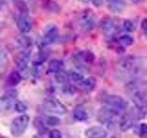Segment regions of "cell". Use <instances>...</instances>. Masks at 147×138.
I'll return each mask as SVG.
<instances>
[{
    "label": "cell",
    "mask_w": 147,
    "mask_h": 138,
    "mask_svg": "<svg viewBox=\"0 0 147 138\" xmlns=\"http://www.w3.org/2000/svg\"><path fill=\"white\" fill-rule=\"evenodd\" d=\"M144 116V115L141 112H139L137 109L135 112H127L125 113H122V115L119 120V127L121 131L126 132L134 126L138 119Z\"/></svg>",
    "instance_id": "6da1fadb"
},
{
    "label": "cell",
    "mask_w": 147,
    "mask_h": 138,
    "mask_svg": "<svg viewBox=\"0 0 147 138\" xmlns=\"http://www.w3.org/2000/svg\"><path fill=\"white\" fill-rule=\"evenodd\" d=\"M30 123V117L26 114H21L13 120L10 125V133L13 136H21L27 130Z\"/></svg>",
    "instance_id": "7a4b0ae2"
},
{
    "label": "cell",
    "mask_w": 147,
    "mask_h": 138,
    "mask_svg": "<svg viewBox=\"0 0 147 138\" xmlns=\"http://www.w3.org/2000/svg\"><path fill=\"white\" fill-rule=\"evenodd\" d=\"M122 115V112L115 110L111 107L105 105L102 108H100L96 114V119L101 123H108L112 121H117L118 118H121Z\"/></svg>",
    "instance_id": "3957f363"
},
{
    "label": "cell",
    "mask_w": 147,
    "mask_h": 138,
    "mask_svg": "<svg viewBox=\"0 0 147 138\" xmlns=\"http://www.w3.org/2000/svg\"><path fill=\"white\" fill-rule=\"evenodd\" d=\"M42 105L44 109L51 113L63 115L67 112V109L65 106H64L60 100L54 98H49V99H44Z\"/></svg>",
    "instance_id": "277c9868"
},
{
    "label": "cell",
    "mask_w": 147,
    "mask_h": 138,
    "mask_svg": "<svg viewBox=\"0 0 147 138\" xmlns=\"http://www.w3.org/2000/svg\"><path fill=\"white\" fill-rule=\"evenodd\" d=\"M105 105L111 107L119 112H124L128 108V102L122 97L118 95H109L104 99Z\"/></svg>",
    "instance_id": "5b68a950"
},
{
    "label": "cell",
    "mask_w": 147,
    "mask_h": 138,
    "mask_svg": "<svg viewBox=\"0 0 147 138\" xmlns=\"http://www.w3.org/2000/svg\"><path fill=\"white\" fill-rule=\"evenodd\" d=\"M78 23L79 26L83 30L89 31L94 29L96 25V20H95V15L91 10H86L84 11L78 20Z\"/></svg>",
    "instance_id": "8992f818"
},
{
    "label": "cell",
    "mask_w": 147,
    "mask_h": 138,
    "mask_svg": "<svg viewBox=\"0 0 147 138\" xmlns=\"http://www.w3.org/2000/svg\"><path fill=\"white\" fill-rule=\"evenodd\" d=\"M58 28L55 25H49L46 27V29L43 32V35L41 37V44L47 46L53 43L58 38Z\"/></svg>",
    "instance_id": "52a82bcc"
},
{
    "label": "cell",
    "mask_w": 147,
    "mask_h": 138,
    "mask_svg": "<svg viewBox=\"0 0 147 138\" xmlns=\"http://www.w3.org/2000/svg\"><path fill=\"white\" fill-rule=\"evenodd\" d=\"M100 28L102 30L103 33L109 37L113 36L118 31V24L115 22L113 18H104L100 23Z\"/></svg>",
    "instance_id": "ba28073f"
},
{
    "label": "cell",
    "mask_w": 147,
    "mask_h": 138,
    "mask_svg": "<svg viewBox=\"0 0 147 138\" xmlns=\"http://www.w3.org/2000/svg\"><path fill=\"white\" fill-rule=\"evenodd\" d=\"M85 135L86 138H107L108 133L103 127L91 126L86 129Z\"/></svg>",
    "instance_id": "9c48e42d"
},
{
    "label": "cell",
    "mask_w": 147,
    "mask_h": 138,
    "mask_svg": "<svg viewBox=\"0 0 147 138\" xmlns=\"http://www.w3.org/2000/svg\"><path fill=\"white\" fill-rule=\"evenodd\" d=\"M105 1L109 10L116 14L123 12L127 6L125 0H105Z\"/></svg>",
    "instance_id": "30bf717a"
},
{
    "label": "cell",
    "mask_w": 147,
    "mask_h": 138,
    "mask_svg": "<svg viewBox=\"0 0 147 138\" xmlns=\"http://www.w3.org/2000/svg\"><path fill=\"white\" fill-rule=\"evenodd\" d=\"M95 60V55L91 51H80L75 54V61L79 64H91Z\"/></svg>",
    "instance_id": "8fae6325"
},
{
    "label": "cell",
    "mask_w": 147,
    "mask_h": 138,
    "mask_svg": "<svg viewBox=\"0 0 147 138\" xmlns=\"http://www.w3.org/2000/svg\"><path fill=\"white\" fill-rule=\"evenodd\" d=\"M18 28L22 33H28L31 30L32 24L30 20V18L28 17L26 14H21L18 20Z\"/></svg>",
    "instance_id": "7c38bea8"
},
{
    "label": "cell",
    "mask_w": 147,
    "mask_h": 138,
    "mask_svg": "<svg viewBox=\"0 0 147 138\" xmlns=\"http://www.w3.org/2000/svg\"><path fill=\"white\" fill-rule=\"evenodd\" d=\"M18 96V92L15 89H9L4 94L2 98V105L4 106L5 110H9L10 106L13 104Z\"/></svg>",
    "instance_id": "4fadbf2b"
},
{
    "label": "cell",
    "mask_w": 147,
    "mask_h": 138,
    "mask_svg": "<svg viewBox=\"0 0 147 138\" xmlns=\"http://www.w3.org/2000/svg\"><path fill=\"white\" fill-rule=\"evenodd\" d=\"M29 60H30V52L27 51H23L20 54L18 55L16 63L18 69L21 71H25L28 68V64H29Z\"/></svg>",
    "instance_id": "5bb4252c"
},
{
    "label": "cell",
    "mask_w": 147,
    "mask_h": 138,
    "mask_svg": "<svg viewBox=\"0 0 147 138\" xmlns=\"http://www.w3.org/2000/svg\"><path fill=\"white\" fill-rule=\"evenodd\" d=\"M63 68V62L62 60L53 59L48 64V71L53 74H56L60 71H62Z\"/></svg>",
    "instance_id": "9a60e30c"
},
{
    "label": "cell",
    "mask_w": 147,
    "mask_h": 138,
    "mask_svg": "<svg viewBox=\"0 0 147 138\" xmlns=\"http://www.w3.org/2000/svg\"><path fill=\"white\" fill-rule=\"evenodd\" d=\"M40 121L43 123V125L45 127H54V126L59 125L60 122H61L59 118L55 116H52V115L44 116L42 119H40Z\"/></svg>",
    "instance_id": "2e32d148"
},
{
    "label": "cell",
    "mask_w": 147,
    "mask_h": 138,
    "mask_svg": "<svg viewBox=\"0 0 147 138\" xmlns=\"http://www.w3.org/2000/svg\"><path fill=\"white\" fill-rule=\"evenodd\" d=\"M68 77H69V82H72L76 85H81V83L84 81L85 76L79 72L76 71H70L68 72Z\"/></svg>",
    "instance_id": "e0dca14e"
},
{
    "label": "cell",
    "mask_w": 147,
    "mask_h": 138,
    "mask_svg": "<svg viewBox=\"0 0 147 138\" xmlns=\"http://www.w3.org/2000/svg\"><path fill=\"white\" fill-rule=\"evenodd\" d=\"M73 116L75 120L78 122H85L88 118V114H87L86 110L83 108H76L73 112Z\"/></svg>",
    "instance_id": "ac0fdd59"
},
{
    "label": "cell",
    "mask_w": 147,
    "mask_h": 138,
    "mask_svg": "<svg viewBox=\"0 0 147 138\" xmlns=\"http://www.w3.org/2000/svg\"><path fill=\"white\" fill-rule=\"evenodd\" d=\"M96 84V83L95 78L92 77V76H89V77L85 78L84 81L81 83L80 87L86 91H91V90H93L95 89Z\"/></svg>",
    "instance_id": "d6986e66"
},
{
    "label": "cell",
    "mask_w": 147,
    "mask_h": 138,
    "mask_svg": "<svg viewBox=\"0 0 147 138\" xmlns=\"http://www.w3.org/2000/svg\"><path fill=\"white\" fill-rule=\"evenodd\" d=\"M118 41L121 46L123 47H130L134 43V40H133L132 36L130 34H123L121 36L119 37Z\"/></svg>",
    "instance_id": "ffe728a7"
},
{
    "label": "cell",
    "mask_w": 147,
    "mask_h": 138,
    "mask_svg": "<svg viewBox=\"0 0 147 138\" xmlns=\"http://www.w3.org/2000/svg\"><path fill=\"white\" fill-rule=\"evenodd\" d=\"M21 75L17 71H14L12 72L10 75L8 76V78H7V83L8 85H10L12 87H15L17 85H18L21 81Z\"/></svg>",
    "instance_id": "44dd1931"
},
{
    "label": "cell",
    "mask_w": 147,
    "mask_h": 138,
    "mask_svg": "<svg viewBox=\"0 0 147 138\" xmlns=\"http://www.w3.org/2000/svg\"><path fill=\"white\" fill-rule=\"evenodd\" d=\"M55 79L60 84H68L69 82V77H68V72H64V71H60L58 73L55 74Z\"/></svg>",
    "instance_id": "7402d4cb"
},
{
    "label": "cell",
    "mask_w": 147,
    "mask_h": 138,
    "mask_svg": "<svg viewBox=\"0 0 147 138\" xmlns=\"http://www.w3.org/2000/svg\"><path fill=\"white\" fill-rule=\"evenodd\" d=\"M8 63V58L6 53L0 50V74L5 71L7 67V64Z\"/></svg>",
    "instance_id": "603a6c76"
},
{
    "label": "cell",
    "mask_w": 147,
    "mask_h": 138,
    "mask_svg": "<svg viewBox=\"0 0 147 138\" xmlns=\"http://www.w3.org/2000/svg\"><path fill=\"white\" fill-rule=\"evenodd\" d=\"M14 107H15L16 112L20 113H24L28 110V105L25 102H23V101H17V102L14 104Z\"/></svg>",
    "instance_id": "cb8c5ba5"
},
{
    "label": "cell",
    "mask_w": 147,
    "mask_h": 138,
    "mask_svg": "<svg viewBox=\"0 0 147 138\" xmlns=\"http://www.w3.org/2000/svg\"><path fill=\"white\" fill-rule=\"evenodd\" d=\"M20 46L22 47L23 51H27V52H29V50L31 47V41L29 38H27V37H23V38L20 39Z\"/></svg>",
    "instance_id": "d4e9b609"
},
{
    "label": "cell",
    "mask_w": 147,
    "mask_h": 138,
    "mask_svg": "<svg viewBox=\"0 0 147 138\" xmlns=\"http://www.w3.org/2000/svg\"><path fill=\"white\" fill-rule=\"evenodd\" d=\"M139 133L142 138H147V123L146 122H142L140 124Z\"/></svg>",
    "instance_id": "484cf974"
},
{
    "label": "cell",
    "mask_w": 147,
    "mask_h": 138,
    "mask_svg": "<svg viewBox=\"0 0 147 138\" xmlns=\"http://www.w3.org/2000/svg\"><path fill=\"white\" fill-rule=\"evenodd\" d=\"M122 27H123V29L128 32H131L134 30V25H133V23L129 20L123 22Z\"/></svg>",
    "instance_id": "4316f807"
},
{
    "label": "cell",
    "mask_w": 147,
    "mask_h": 138,
    "mask_svg": "<svg viewBox=\"0 0 147 138\" xmlns=\"http://www.w3.org/2000/svg\"><path fill=\"white\" fill-rule=\"evenodd\" d=\"M49 137L50 138H63L62 133L59 130H56V129H53L50 133H49Z\"/></svg>",
    "instance_id": "83f0119b"
},
{
    "label": "cell",
    "mask_w": 147,
    "mask_h": 138,
    "mask_svg": "<svg viewBox=\"0 0 147 138\" xmlns=\"http://www.w3.org/2000/svg\"><path fill=\"white\" fill-rule=\"evenodd\" d=\"M141 29L142 32L147 36V18H144L141 22Z\"/></svg>",
    "instance_id": "f1b7e54d"
},
{
    "label": "cell",
    "mask_w": 147,
    "mask_h": 138,
    "mask_svg": "<svg viewBox=\"0 0 147 138\" xmlns=\"http://www.w3.org/2000/svg\"><path fill=\"white\" fill-rule=\"evenodd\" d=\"M91 1L94 6H96V7H100L104 4V0H91Z\"/></svg>",
    "instance_id": "f546056e"
},
{
    "label": "cell",
    "mask_w": 147,
    "mask_h": 138,
    "mask_svg": "<svg viewBox=\"0 0 147 138\" xmlns=\"http://www.w3.org/2000/svg\"><path fill=\"white\" fill-rule=\"evenodd\" d=\"M131 1L133 2V3H139V2L142 1V0H131Z\"/></svg>",
    "instance_id": "4dcf8cb0"
},
{
    "label": "cell",
    "mask_w": 147,
    "mask_h": 138,
    "mask_svg": "<svg viewBox=\"0 0 147 138\" xmlns=\"http://www.w3.org/2000/svg\"><path fill=\"white\" fill-rule=\"evenodd\" d=\"M2 4H3V0H0V8H1Z\"/></svg>",
    "instance_id": "1f68e13d"
},
{
    "label": "cell",
    "mask_w": 147,
    "mask_h": 138,
    "mask_svg": "<svg viewBox=\"0 0 147 138\" xmlns=\"http://www.w3.org/2000/svg\"><path fill=\"white\" fill-rule=\"evenodd\" d=\"M110 138H119V137H117V136H112V137H110Z\"/></svg>",
    "instance_id": "d6a6232c"
}]
</instances>
